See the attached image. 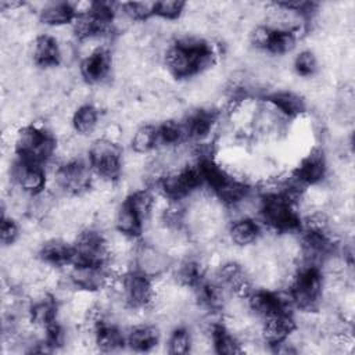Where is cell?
<instances>
[{
    "mask_svg": "<svg viewBox=\"0 0 355 355\" xmlns=\"http://www.w3.org/2000/svg\"><path fill=\"white\" fill-rule=\"evenodd\" d=\"M171 257L165 251L147 243L137 245L133 254L135 270L151 280L161 277L171 268Z\"/></svg>",
    "mask_w": 355,
    "mask_h": 355,
    "instance_id": "6da1fadb",
    "label": "cell"
},
{
    "mask_svg": "<svg viewBox=\"0 0 355 355\" xmlns=\"http://www.w3.org/2000/svg\"><path fill=\"white\" fill-rule=\"evenodd\" d=\"M293 173L306 186L320 183L327 175V162L323 151L318 147L311 148L301 158Z\"/></svg>",
    "mask_w": 355,
    "mask_h": 355,
    "instance_id": "7a4b0ae2",
    "label": "cell"
},
{
    "mask_svg": "<svg viewBox=\"0 0 355 355\" xmlns=\"http://www.w3.org/2000/svg\"><path fill=\"white\" fill-rule=\"evenodd\" d=\"M125 294L129 306H150L154 298V287L151 279L136 270L126 273Z\"/></svg>",
    "mask_w": 355,
    "mask_h": 355,
    "instance_id": "3957f363",
    "label": "cell"
},
{
    "mask_svg": "<svg viewBox=\"0 0 355 355\" xmlns=\"http://www.w3.org/2000/svg\"><path fill=\"white\" fill-rule=\"evenodd\" d=\"M112 68V55L105 49L86 58L80 64V75L90 83H98L107 78Z\"/></svg>",
    "mask_w": 355,
    "mask_h": 355,
    "instance_id": "277c9868",
    "label": "cell"
},
{
    "mask_svg": "<svg viewBox=\"0 0 355 355\" xmlns=\"http://www.w3.org/2000/svg\"><path fill=\"white\" fill-rule=\"evenodd\" d=\"M39 255L42 261L50 265L64 266L71 262L72 247L61 237H50L40 245Z\"/></svg>",
    "mask_w": 355,
    "mask_h": 355,
    "instance_id": "5b68a950",
    "label": "cell"
},
{
    "mask_svg": "<svg viewBox=\"0 0 355 355\" xmlns=\"http://www.w3.org/2000/svg\"><path fill=\"white\" fill-rule=\"evenodd\" d=\"M165 65L168 71L176 78H186L194 75L193 53H189L176 44L165 51Z\"/></svg>",
    "mask_w": 355,
    "mask_h": 355,
    "instance_id": "8992f818",
    "label": "cell"
},
{
    "mask_svg": "<svg viewBox=\"0 0 355 355\" xmlns=\"http://www.w3.org/2000/svg\"><path fill=\"white\" fill-rule=\"evenodd\" d=\"M261 229L257 222L251 218H241L237 220H233L229 227V240L236 247H248L252 245L257 239L259 237Z\"/></svg>",
    "mask_w": 355,
    "mask_h": 355,
    "instance_id": "52a82bcc",
    "label": "cell"
},
{
    "mask_svg": "<svg viewBox=\"0 0 355 355\" xmlns=\"http://www.w3.org/2000/svg\"><path fill=\"white\" fill-rule=\"evenodd\" d=\"M268 100L287 118L301 116L306 108L305 100L298 93L288 90H277Z\"/></svg>",
    "mask_w": 355,
    "mask_h": 355,
    "instance_id": "ba28073f",
    "label": "cell"
},
{
    "mask_svg": "<svg viewBox=\"0 0 355 355\" xmlns=\"http://www.w3.org/2000/svg\"><path fill=\"white\" fill-rule=\"evenodd\" d=\"M36 64L44 68H51L58 64V43L50 35H42L36 37L32 50Z\"/></svg>",
    "mask_w": 355,
    "mask_h": 355,
    "instance_id": "9c48e42d",
    "label": "cell"
},
{
    "mask_svg": "<svg viewBox=\"0 0 355 355\" xmlns=\"http://www.w3.org/2000/svg\"><path fill=\"white\" fill-rule=\"evenodd\" d=\"M159 341V331L150 324H137L130 327L126 344L133 351H150Z\"/></svg>",
    "mask_w": 355,
    "mask_h": 355,
    "instance_id": "30bf717a",
    "label": "cell"
},
{
    "mask_svg": "<svg viewBox=\"0 0 355 355\" xmlns=\"http://www.w3.org/2000/svg\"><path fill=\"white\" fill-rule=\"evenodd\" d=\"M73 19V12L69 3H46L40 10V21L51 28L69 25Z\"/></svg>",
    "mask_w": 355,
    "mask_h": 355,
    "instance_id": "8fae6325",
    "label": "cell"
},
{
    "mask_svg": "<svg viewBox=\"0 0 355 355\" xmlns=\"http://www.w3.org/2000/svg\"><path fill=\"white\" fill-rule=\"evenodd\" d=\"M116 230H119L121 233L126 234V236H132L136 237L141 233L143 229V222L141 219L135 214V211L126 204L123 202L122 205L118 207L116 209V215H115V226Z\"/></svg>",
    "mask_w": 355,
    "mask_h": 355,
    "instance_id": "7c38bea8",
    "label": "cell"
},
{
    "mask_svg": "<svg viewBox=\"0 0 355 355\" xmlns=\"http://www.w3.org/2000/svg\"><path fill=\"white\" fill-rule=\"evenodd\" d=\"M123 344H125V337L121 329H118L114 324L105 323L100 326L98 330L96 331V347L100 351H104V352L118 351L122 348Z\"/></svg>",
    "mask_w": 355,
    "mask_h": 355,
    "instance_id": "4fadbf2b",
    "label": "cell"
},
{
    "mask_svg": "<svg viewBox=\"0 0 355 355\" xmlns=\"http://www.w3.org/2000/svg\"><path fill=\"white\" fill-rule=\"evenodd\" d=\"M72 125L76 133L83 136L92 135L98 126V110L92 104L79 107L72 118Z\"/></svg>",
    "mask_w": 355,
    "mask_h": 355,
    "instance_id": "5bb4252c",
    "label": "cell"
},
{
    "mask_svg": "<svg viewBox=\"0 0 355 355\" xmlns=\"http://www.w3.org/2000/svg\"><path fill=\"white\" fill-rule=\"evenodd\" d=\"M133 211L135 214L141 219L144 223L153 214V207H154V194L150 193L146 189L133 191L128 196L125 201Z\"/></svg>",
    "mask_w": 355,
    "mask_h": 355,
    "instance_id": "9a60e30c",
    "label": "cell"
},
{
    "mask_svg": "<svg viewBox=\"0 0 355 355\" xmlns=\"http://www.w3.org/2000/svg\"><path fill=\"white\" fill-rule=\"evenodd\" d=\"M157 143V128L151 125L139 126L130 139V147L133 151L140 154H148L155 148Z\"/></svg>",
    "mask_w": 355,
    "mask_h": 355,
    "instance_id": "2e32d148",
    "label": "cell"
},
{
    "mask_svg": "<svg viewBox=\"0 0 355 355\" xmlns=\"http://www.w3.org/2000/svg\"><path fill=\"white\" fill-rule=\"evenodd\" d=\"M125 12L135 21H148L155 17L157 1H133L123 4Z\"/></svg>",
    "mask_w": 355,
    "mask_h": 355,
    "instance_id": "e0dca14e",
    "label": "cell"
},
{
    "mask_svg": "<svg viewBox=\"0 0 355 355\" xmlns=\"http://www.w3.org/2000/svg\"><path fill=\"white\" fill-rule=\"evenodd\" d=\"M294 69L301 78L313 76L318 71V57L309 50L301 51L294 58Z\"/></svg>",
    "mask_w": 355,
    "mask_h": 355,
    "instance_id": "ac0fdd59",
    "label": "cell"
},
{
    "mask_svg": "<svg viewBox=\"0 0 355 355\" xmlns=\"http://www.w3.org/2000/svg\"><path fill=\"white\" fill-rule=\"evenodd\" d=\"M168 352L171 354H187L190 352L191 337L186 329H176L168 338Z\"/></svg>",
    "mask_w": 355,
    "mask_h": 355,
    "instance_id": "d6986e66",
    "label": "cell"
},
{
    "mask_svg": "<svg viewBox=\"0 0 355 355\" xmlns=\"http://www.w3.org/2000/svg\"><path fill=\"white\" fill-rule=\"evenodd\" d=\"M186 3L179 0H164L157 1V10L155 17L164 19V21H172L180 17V14L184 11Z\"/></svg>",
    "mask_w": 355,
    "mask_h": 355,
    "instance_id": "ffe728a7",
    "label": "cell"
},
{
    "mask_svg": "<svg viewBox=\"0 0 355 355\" xmlns=\"http://www.w3.org/2000/svg\"><path fill=\"white\" fill-rule=\"evenodd\" d=\"M0 237H1L3 247H8V245H12L14 243H17V240L19 237V227L14 222L12 218L3 216Z\"/></svg>",
    "mask_w": 355,
    "mask_h": 355,
    "instance_id": "44dd1931",
    "label": "cell"
},
{
    "mask_svg": "<svg viewBox=\"0 0 355 355\" xmlns=\"http://www.w3.org/2000/svg\"><path fill=\"white\" fill-rule=\"evenodd\" d=\"M273 32L268 29L265 25H257L252 28L250 33V40L258 50H268V46L270 43Z\"/></svg>",
    "mask_w": 355,
    "mask_h": 355,
    "instance_id": "7402d4cb",
    "label": "cell"
}]
</instances>
